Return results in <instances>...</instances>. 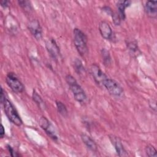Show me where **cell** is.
Masks as SVG:
<instances>
[{"label": "cell", "instance_id": "obj_1", "mask_svg": "<svg viewBox=\"0 0 157 157\" xmlns=\"http://www.w3.org/2000/svg\"><path fill=\"white\" fill-rule=\"evenodd\" d=\"M66 80L74 94L75 99L80 103L84 102L86 99V94L74 77L71 75H67L66 76Z\"/></svg>", "mask_w": 157, "mask_h": 157}, {"label": "cell", "instance_id": "obj_2", "mask_svg": "<svg viewBox=\"0 0 157 157\" xmlns=\"http://www.w3.org/2000/svg\"><path fill=\"white\" fill-rule=\"evenodd\" d=\"M74 42L81 56H84L88 53L87 37L85 33L79 29L75 28L74 30Z\"/></svg>", "mask_w": 157, "mask_h": 157}, {"label": "cell", "instance_id": "obj_3", "mask_svg": "<svg viewBox=\"0 0 157 157\" xmlns=\"http://www.w3.org/2000/svg\"><path fill=\"white\" fill-rule=\"evenodd\" d=\"M4 110L8 118L15 125L20 126L22 124V120L18 112L12 105L11 102L6 99L3 102Z\"/></svg>", "mask_w": 157, "mask_h": 157}, {"label": "cell", "instance_id": "obj_4", "mask_svg": "<svg viewBox=\"0 0 157 157\" xmlns=\"http://www.w3.org/2000/svg\"><path fill=\"white\" fill-rule=\"evenodd\" d=\"M8 86L11 90L15 93H22L24 91L25 87L21 82L18 79L17 75L13 72L7 74L6 78Z\"/></svg>", "mask_w": 157, "mask_h": 157}, {"label": "cell", "instance_id": "obj_5", "mask_svg": "<svg viewBox=\"0 0 157 157\" xmlns=\"http://www.w3.org/2000/svg\"><path fill=\"white\" fill-rule=\"evenodd\" d=\"M102 85L105 87L107 90L112 96L119 97L123 93V88L117 82L113 79L107 78L104 81Z\"/></svg>", "mask_w": 157, "mask_h": 157}, {"label": "cell", "instance_id": "obj_6", "mask_svg": "<svg viewBox=\"0 0 157 157\" xmlns=\"http://www.w3.org/2000/svg\"><path fill=\"white\" fill-rule=\"evenodd\" d=\"M90 73L94 80L98 84H102L108 77L101 71L100 67L96 64H93L90 66Z\"/></svg>", "mask_w": 157, "mask_h": 157}, {"label": "cell", "instance_id": "obj_7", "mask_svg": "<svg viewBox=\"0 0 157 157\" xmlns=\"http://www.w3.org/2000/svg\"><path fill=\"white\" fill-rule=\"evenodd\" d=\"M28 29L31 34L37 39L40 40L42 37V29L39 22L36 20H32L28 23Z\"/></svg>", "mask_w": 157, "mask_h": 157}, {"label": "cell", "instance_id": "obj_8", "mask_svg": "<svg viewBox=\"0 0 157 157\" xmlns=\"http://www.w3.org/2000/svg\"><path fill=\"white\" fill-rule=\"evenodd\" d=\"M46 48L52 58L57 60L59 57V50L56 42L53 39H48L46 41Z\"/></svg>", "mask_w": 157, "mask_h": 157}, {"label": "cell", "instance_id": "obj_9", "mask_svg": "<svg viewBox=\"0 0 157 157\" xmlns=\"http://www.w3.org/2000/svg\"><path fill=\"white\" fill-rule=\"evenodd\" d=\"M109 139H110V141L112 142V144L114 145L116 151L119 156H128L126 151L124 148L123 145L121 143V141L119 137H118L115 136H113V135H110Z\"/></svg>", "mask_w": 157, "mask_h": 157}, {"label": "cell", "instance_id": "obj_10", "mask_svg": "<svg viewBox=\"0 0 157 157\" xmlns=\"http://www.w3.org/2000/svg\"><path fill=\"white\" fill-rule=\"evenodd\" d=\"M99 30L103 38L110 39L112 35V29L109 23L105 21H101L99 25Z\"/></svg>", "mask_w": 157, "mask_h": 157}, {"label": "cell", "instance_id": "obj_11", "mask_svg": "<svg viewBox=\"0 0 157 157\" xmlns=\"http://www.w3.org/2000/svg\"><path fill=\"white\" fill-rule=\"evenodd\" d=\"M157 1H148L145 5V11L150 18H156L157 15Z\"/></svg>", "mask_w": 157, "mask_h": 157}, {"label": "cell", "instance_id": "obj_12", "mask_svg": "<svg viewBox=\"0 0 157 157\" xmlns=\"http://www.w3.org/2000/svg\"><path fill=\"white\" fill-rule=\"evenodd\" d=\"M81 139L83 143L85 144V145L91 151H97V145L94 141L88 136L82 134L81 135Z\"/></svg>", "mask_w": 157, "mask_h": 157}, {"label": "cell", "instance_id": "obj_13", "mask_svg": "<svg viewBox=\"0 0 157 157\" xmlns=\"http://www.w3.org/2000/svg\"><path fill=\"white\" fill-rule=\"evenodd\" d=\"M131 2L129 1H120L117 3V7L118 10V15L121 20L125 18V9L131 4Z\"/></svg>", "mask_w": 157, "mask_h": 157}, {"label": "cell", "instance_id": "obj_14", "mask_svg": "<svg viewBox=\"0 0 157 157\" xmlns=\"http://www.w3.org/2000/svg\"><path fill=\"white\" fill-rule=\"evenodd\" d=\"M33 99L36 102V104L38 105V107L40 108V109L44 110L46 109V105L42 99V98L39 95V94L36 91H33Z\"/></svg>", "mask_w": 157, "mask_h": 157}, {"label": "cell", "instance_id": "obj_15", "mask_svg": "<svg viewBox=\"0 0 157 157\" xmlns=\"http://www.w3.org/2000/svg\"><path fill=\"white\" fill-rule=\"evenodd\" d=\"M101 55L104 64L105 66H109L111 63V57L109 51L105 48H102L101 50Z\"/></svg>", "mask_w": 157, "mask_h": 157}, {"label": "cell", "instance_id": "obj_16", "mask_svg": "<svg viewBox=\"0 0 157 157\" xmlns=\"http://www.w3.org/2000/svg\"><path fill=\"white\" fill-rule=\"evenodd\" d=\"M56 104L58 112L63 117H66L67 115V110L65 105L59 101H56Z\"/></svg>", "mask_w": 157, "mask_h": 157}, {"label": "cell", "instance_id": "obj_17", "mask_svg": "<svg viewBox=\"0 0 157 157\" xmlns=\"http://www.w3.org/2000/svg\"><path fill=\"white\" fill-rule=\"evenodd\" d=\"M19 6L26 12H30L32 10V7L29 1H18Z\"/></svg>", "mask_w": 157, "mask_h": 157}, {"label": "cell", "instance_id": "obj_18", "mask_svg": "<svg viewBox=\"0 0 157 157\" xmlns=\"http://www.w3.org/2000/svg\"><path fill=\"white\" fill-rule=\"evenodd\" d=\"M128 47L129 48V50L131 53V54L132 55H137V53L138 54L139 52V49H138V47L137 45V44L135 42L131 41L128 43L127 44Z\"/></svg>", "mask_w": 157, "mask_h": 157}, {"label": "cell", "instance_id": "obj_19", "mask_svg": "<svg viewBox=\"0 0 157 157\" xmlns=\"http://www.w3.org/2000/svg\"><path fill=\"white\" fill-rule=\"evenodd\" d=\"M145 151H146L147 156H148L150 157L157 156L156 149L155 148V147L153 145H151L150 144H148L147 145V147H145Z\"/></svg>", "mask_w": 157, "mask_h": 157}, {"label": "cell", "instance_id": "obj_20", "mask_svg": "<svg viewBox=\"0 0 157 157\" xmlns=\"http://www.w3.org/2000/svg\"><path fill=\"white\" fill-rule=\"evenodd\" d=\"M74 67H75L76 72L79 74H83V72H84V71H85L84 67L83 66L82 63L79 59H76L75 61Z\"/></svg>", "mask_w": 157, "mask_h": 157}, {"label": "cell", "instance_id": "obj_21", "mask_svg": "<svg viewBox=\"0 0 157 157\" xmlns=\"http://www.w3.org/2000/svg\"><path fill=\"white\" fill-rule=\"evenodd\" d=\"M112 19L113 21V23L115 25H119L120 23V21H121V18L119 17L118 14L117 13H112Z\"/></svg>", "mask_w": 157, "mask_h": 157}, {"label": "cell", "instance_id": "obj_22", "mask_svg": "<svg viewBox=\"0 0 157 157\" xmlns=\"http://www.w3.org/2000/svg\"><path fill=\"white\" fill-rule=\"evenodd\" d=\"M7 148L9 150V151L10 153V155L12 156H20V155H18L17 152H15L14 151V150L10 145H7Z\"/></svg>", "mask_w": 157, "mask_h": 157}, {"label": "cell", "instance_id": "obj_23", "mask_svg": "<svg viewBox=\"0 0 157 157\" xmlns=\"http://www.w3.org/2000/svg\"><path fill=\"white\" fill-rule=\"evenodd\" d=\"M6 99V96H5V93L4 92L3 89L1 88V102L2 104H3V102H4V101Z\"/></svg>", "mask_w": 157, "mask_h": 157}, {"label": "cell", "instance_id": "obj_24", "mask_svg": "<svg viewBox=\"0 0 157 157\" xmlns=\"http://www.w3.org/2000/svg\"><path fill=\"white\" fill-rule=\"evenodd\" d=\"M0 134H1V138H3L4 135H5V130H4V127L2 124L1 125V133H0Z\"/></svg>", "mask_w": 157, "mask_h": 157}, {"label": "cell", "instance_id": "obj_25", "mask_svg": "<svg viewBox=\"0 0 157 157\" xmlns=\"http://www.w3.org/2000/svg\"><path fill=\"white\" fill-rule=\"evenodd\" d=\"M1 4L4 7H7L9 6V1H2L1 2Z\"/></svg>", "mask_w": 157, "mask_h": 157}]
</instances>
